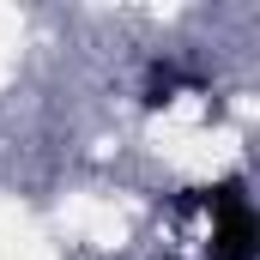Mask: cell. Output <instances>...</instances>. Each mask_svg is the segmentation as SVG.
I'll use <instances>...</instances> for the list:
<instances>
[{"label": "cell", "instance_id": "1", "mask_svg": "<svg viewBox=\"0 0 260 260\" xmlns=\"http://www.w3.org/2000/svg\"><path fill=\"white\" fill-rule=\"evenodd\" d=\"M176 212H212V248H206V260H254L260 254V218H254V206H248L236 176L218 182V188H188L176 200Z\"/></svg>", "mask_w": 260, "mask_h": 260}, {"label": "cell", "instance_id": "2", "mask_svg": "<svg viewBox=\"0 0 260 260\" xmlns=\"http://www.w3.org/2000/svg\"><path fill=\"white\" fill-rule=\"evenodd\" d=\"M182 85V73L176 67H151V103H170V91Z\"/></svg>", "mask_w": 260, "mask_h": 260}]
</instances>
